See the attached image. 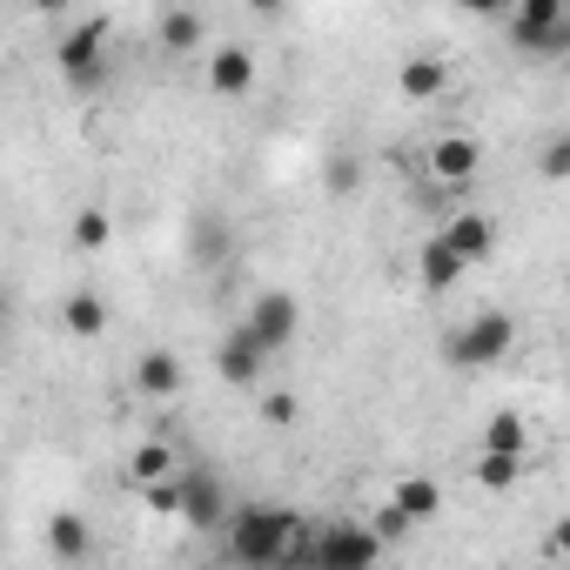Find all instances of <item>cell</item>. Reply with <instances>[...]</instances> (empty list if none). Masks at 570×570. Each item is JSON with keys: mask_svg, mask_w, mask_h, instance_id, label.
<instances>
[{"mask_svg": "<svg viewBox=\"0 0 570 570\" xmlns=\"http://www.w3.org/2000/svg\"><path fill=\"white\" fill-rule=\"evenodd\" d=\"M303 550H309V530H303L289 510L255 503V510L228 517V557H235L242 570H282V563L303 557Z\"/></svg>", "mask_w": 570, "mask_h": 570, "instance_id": "1", "label": "cell"}, {"mask_svg": "<svg viewBox=\"0 0 570 570\" xmlns=\"http://www.w3.org/2000/svg\"><path fill=\"white\" fill-rule=\"evenodd\" d=\"M309 570H376L383 563V537L363 530V523H330V530H309Z\"/></svg>", "mask_w": 570, "mask_h": 570, "instance_id": "2", "label": "cell"}, {"mask_svg": "<svg viewBox=\"0 0 570 570\" xmlns=\"http://www.w3.org/2000/svg\"><path fill=\"white\" fill-rule=\"evenodd\" d=\"M510 343H517V323H510L503 309H483V316H470V323L443 343V356H450V370H490Z\"/></svg>", "mask_w": 570, "mask_h": 570, "instance_id": "3", "label": "cell"}, {"mask_svg": "<svg viewBox=\"0 0 570 570\" xmlns=\"http://www.w3.org/2000/svg\"><path fill=\"white\" fill-rule=\"evenodd\" d=\"M55 61H61V75L75 88H101V75H108V21H81L75 35H61Z\"/></svg>", "mask_w": 570, "mask_h": 570, "instance_id": "4", "label": "cell"}, {"mask_svg": "<svg viewBox=\"0 0 570 570\" xmlns=\"http://www.w3.org/2000/svg\"><path fill=\"white\" fill-rule=\"evenodd\" d=\"M510 41L523 55H550L570 41V14H563V0H523V8L510 14Z\"/></svg>", "mask_w": 570, "mask_h": 570, "instance_id": "5", "label": "cell"}, {"mask_svg": "<svg viewBox=\"0 0 570 570\" xmlns=\"http://www.w3.org/2000/svg\"><path fill=\"white\" fill-rule=\"evenodd\" d=\"M296 316H303V309H296V296H282V289H268V296H262V303L248 309V323H242V330H248V336L262 343V356H275L282 343L296 336Z\"/></svg>", "mask_w": 570, "mask_h": 570, "instance_id": "6", "label": "cell"}, {"mask_svg": "<svg viewBox=\"0 0 570 570\" xmlns=\"http://www.w3.org/2000/svg\"><path fill=\"white\" fill-rule=\"evenodd\" d=\"M476 168H483V148L470 135H436L430 141V175L436 181H470Z\"/></svg>", "mask_w": 570, "mask_h": 570, "instance_id": "7", "label": "cell"}, {"mask_svg": "<svg viewBox=\"0 0 570 570\" xmlns=\"http://www.w3.org/2000/svg\"><path fill=\"white\" fill-rule=\"evenodd\" d=\"M155 41H161L168 55H195V48L208 41V21H202L195 8H161V14H155Z\"/></svg>", "mask_w": 570, "mask_h": 570, "instance_id": "8", "label": "cell"}, {"mask_svg": "<svg viewBox=\"0 0 570 570\" xmlns=\"http://www.w3.org/2000/svg\"><path fill=\"white\" fill-rule=\"evenodd\" d=\"M262 363H268V356H262V343H255L248 330H235V336L215 350V376H222V383H255Z\"/></svg>", "mask_w": 570, "mask_h": 570, "instance_id": "9", "label": "cell"}, {"mask_svg": "<svg viewBox=\"0 0 570 570\" xmlns=\"http://www.w3.org/2000/svg\"><path fill=\"white\" fill-rule=\"evenodd\" d=\"M208 88L215 95H248L255 88V55L248 48H215L208 55Z\"/></svg>", "mask_w": 570, "mask_h": 570, "instance_id": "10", "label": "cell"}, {"mask_svg": "<svg viewBox=\"0 0 570 570\" xmlns=\"http://www.w3.org/2000/svg\"><path fill=\"white\" fill-rule=\"evenodd\" d=\"M181 517H188L195 530H215V523H222V490H215L208 470H188V476H181Z\"/></svg>", "mask_w": 570, "mask_h": 570, "instance_id": "11", "label": "cell"}, {"mask_svg": "<svg viewBox=\"0 0 570 570\" xmlns=\"http://www.w3.org/2000/svg\"><path fill=\"white\" fill-rule=\"evenodd\" d=\"M443 242H450V248H456L463 262H483V255H490V242H497V222L470 208V215H456V222L443 228Z\"/></svg>", "mask_w": 570, "mask_h": 570, "instance_id": "12", "label": "cell"}, {"mask_svg": "<svg viewBox=\"0 0 570 570\" xmlns=\"http://www.w3.org/2000/svg\"><path fill=\"white\" fill-rule=\"evenodd\" d=\"M135 390H141V396H175V390H181V363H175L168 350H148V356L135 363Z\"/></svg>", "mask_w": 570, "mask_h": 570, "instance_id": "13", "label": "cell"}, {"mask_svg": "<svg viewBox=\"0 0 570 570\" xmlns=\"http://www.w3.org/2000/svg\"><path fill=\"white\" fill-rule=\"evenodd\" d=\"M416 268H423V282H430V289H450V282H456L470 262H463V255H456L443 235H430V242H423V255H416Z\"/></svg>", "mask_w": 570, "mask_h": 570, "instance_id": "14", "label": "cell"}, {"mask_svg": "<svg viewBox=\"0 0 570 570\" xmlns=\"http://www.w3.org/2000/svg\"><path fill=\"white\" fill-rule=\"evenodd\" d=\"M396 88H403L410 101H436V95H443V61L410 55V61H403V75H396Z\"/></svg>", "mask_w": 570, "mask_h": 570, "instance_id": "15", "label": "cell"}, {"mask_svg": "<svg viewBox=\"0 0 570 570\" xmlns=\"http://www.w3.org/2000/svg\"><path fill=\"white\" fill-rule=\"evenodd\" d=\"M61 323H68L75 336H101V330H108V303H101L95 289H81V296L61 303Z\"/></svg>", "mask_w": 570, "mask_h": 570, "instance_id": "16", "label": "cell"}, {"mask_svg": "<svg viewBox=\"0 0 570 570\" xmlns=\"http://www.w3.org/2000/svg\"><path fill=\"white\" fill-rule=\"evenodd\" d=\"M483 450H490V456H523V450H530L523 416H510V410H503V416H490V423H483Z\"/></svg>", "mask_w": 570, "mask_h": 570, "instance_id": "17", "label": "cell"}, {"mask_svg": "<svg viewBox=\"0 0 570 570\" xmlns=\"http://www.w3.org/2000/svg\"><path fill=\"white\" fill-rule=\"evenodd\" d=\"M396 510H403L410 523H423V517L443 510V490H436L430 476H403V483H396Z\"/></svg>", "mask_w": 570, "mask_h": 570, "instance_id": "18", "label": "cell"}, {"mask_svg": "<svg viewBox=\"0 0 570 570\" xmlns=\"http://www.w3.org/2000/svg\"><path fill=\"white\" fill-rule=\"evenodd\" d=\"M135 483H141V490L175 483V450H168V443H141V450H135Z\"/></svg>", "mask_w": 570, "mask_h": 570, "instance_id": "19", "label": "cell"}, {"mask_svg": "<svg viewBox=\"0 0 570 570\" xmlns=\"http://www.w3.org/2000/svg\"><path fill=\"white\" fill-rule=\"evenodd\" d=\"M48 543H55V557H68V563H81V557H88V523L61 510V517L48 523Z\"/></svg>", "mask_w": 570, "mask_h": 570, "instance_id": "20", "label": "cell"}, {"mask_svg": "<svg viewBox=\"0 0 570 570\" xmlns=\"http://www.w3.org/2000/svg\"><path fill=\"white\" fill-rule=\"evenodd\" d=\"M517 476H523V456H490V450L476 456V483L483 490H510Z\"/></svg>", "mask_w": 570, "mask_h": 570, "instance_id": "21", "label": "cell"}, {"mask_svg": "<svg viewBox=\"0 0 570 570\" xmlns=\"http://www.w3.org/2000/svg\"><path fill=\"white\" fill-rule=\"evenodd\" d=\"M537 175H550V181L570 175V135H550V141L537 148Z\"/></svg>", "mask_w": 570, "mask_h": 570, "instance_id": "22", "label": "cell"}, {"mask_svg": "<svg viewBox=\"0 0 570 570\" xmlns=\"http://www.w3.org/2000/svg\"><path fill=\"white\" fill-rule=\"evenodd\" d=\"M75 242H81V248H108V215H101V208H81V215H75Z\"/></svg>", "mask_w": 570, "mask_h": 570, "instance_id": "23", "label": "cell"}, {"mask_svg": "<svg viewBox=\"0 0 570 570\" xmlns=\"http://www.w3.org/2000/svg\"><path fill=\"white\" fill-rule=\"evenodd\" d=\"M330 188L350 195V188H356V161H330Z\"/></svg>", "mask_w": 570, "mask_h": 570, "instance_id": "24", "label": "cell"}, {"mask_svg": "<svg viewBox=\"0 0 570 570\" xmlns=\"http://www.w3.org/2000/svg\"><path fill=\"white\" fill-rule=\"evenodd\" d=\"M262 416H268V423H289V416H296V403H289V396H268V403H262Z\"/></svg>", "mask_w": 570, "mask_h": 570, "instance_id": "25", "label": "cell"}, {"mask_svg": "<svg viewBox=\"0 0 570 570\" xmlns=\"http://www.w3.org/2000/svg\"><path fill=\"white\" fill-rule=\"evenodd\" d=\"M550 550H557V557H570V517H557V530H550Z\"/></svg>", "mask_w": 570, "mask_h": 570, "instance_id": "26", "label": "cell"}]
</instances>
